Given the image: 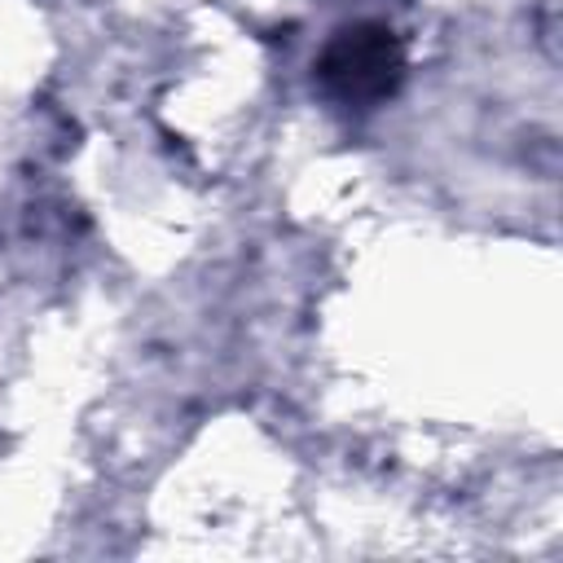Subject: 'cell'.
Here are the masks:
<instances>
[{
	"label": "cell",
	"mask_w": 563,
	"mask_h": 563,
	"mask_svg": "<svg viewBox=\"0 0 563 563\" xmlns=\"http://www.w3.org/2000/svg\"><path fill=\"white\" fill-rule=\"evenodd\" d=\"M321 88L343 106H374L391 97L405 79V48L383 22L339 26L317 62Z\"/></svg>",
	"instance_id": "obj_1"
}]
</instances>
